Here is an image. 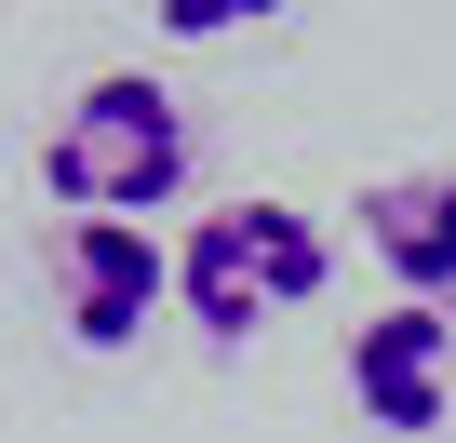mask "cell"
Returning a JSON list of instances; mask_svg holds the SVG:
<instances>
[{
    "mask_svg": "<svg viewBox=\"0 0 456 443\" xmlns=\"http://www.w3.org/2000/svg\"><path fill=\"white\" fill-rule=\"evenodd\" d=\"M322 269H336L322 215H309V201H282V188L201 201L188 229H175V309H188L201 336H256V323L309 309V296H322Z\"/></svg>",
    "mask_w": 456,
    "mask_h": 443,
    "instance_id": "6da1fadb",
    "label": "cell"
},
{
    "mask_svg": "<svg viewBox=\"0 0 456 443\" xmlns=\"http://www.w3.org/2000/svg\"><path fill=\"white\" fill-rule=\"evenodd\" d=\"M41 188L68 215H161L188 188V108H175V81L161 68H94L54 108V135H41Z\"/></svg>",
    "mask_w": 456,
    "mask_h": 443,
    "instance_id": "7a4b0ae2",
    "label": "cell"
},
{
    "mask_svg": "<svg viewBox=\"0 0 456 443\" xmlns=\"http://www.w3.org/2000/svg\"><path fill=\"white\" fill-rule=\"evenodd\" d=\"M161 296H175V242L148 215H68L54 229V309L81 349H134Z\"/></svg>",
    "mask_w": 456,
    "mask_h": 443,
    "instance_id": "3957f363",
    "label": "cell"
},
{
    "mask_svg": "<svg viewBox=\"0 0 456 443\" xmlns=\"http://www.w3.org/2000/svg\"><path fill=\"white\" fill-rule=\"evenodd\" d=\"M349 403L376 430H443V403H456V309L389 296L376 323H349Z\"/></svg>",
    "mask_w": 456,
    "mask_h": 443,
    "instance_id": "277c9868",
    "label": "cell"
},
{
    "mask_svg": "<svg viewBox=\"0 0 456 443\" xmlns=\"http://www.w3.org/2000/svg\"><path fill=\"white\" fill-rule=\"evenodd\" d=\"M362 242L416 309H456V161H403L362 188Z\"/></svg>",
    "mask_w": 456,
    "mask_h": 443,
    "instance_id": "5b68a950",
    "label": "cell"
}]
</instances>
